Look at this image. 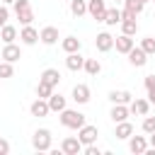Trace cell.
<instances>
[{"label": "cell", "instance_id": "6", "mask_svg": "<svg viewBox=\"0 0 155 155\" xmlns=\"http://www.w3.org/2000/svg\"><path fill=\"white\" fill-rule=\"evenodd\" d=\"M61 150H63L65 155H78V153H82V150H85V145L80 143V138H73V136H68V138H63V143H61Z\"/></svg>", "mask_w": 155, "mask_h": 155}, {"label": "cell", "instance_id": "13", "mask_svg": "<svg viewBox=\"0 0 155 155\" xmlns=\"http://www.w3.org/2000/svg\"><path fill=\"white\" fill-rule=\"evenodd\" d=\"M65 68H68V70H73V73H78V70H82V68H85V58L80 56V51H75V53H68V56H65Z\"/></svg>", "mask_w": 155, "mask_h": 155}, {"label": "cell", "instance_id": "17", "mask_svg": "<svg viewBox=\"0 0 155 155\" xmlns=\"http://www.w3.org/2000/svg\"><path fill=\"white\" fill-rule=\"evenodd\" d=\"M128 114H131L128 104H114V109L109 111V116H111L114 124H119V121H128Z\"/></svg>", "mask_w": 155, "mask_h": 155}, {"label": "cell", "instance_id": "5", "mask_svg": "<svg viewBox=\"0 0 155 155\" xmlns=\"http://www.w3.org/2000/svg\"><path fill=\"white\" fill-rule=\"evenodd\" d=\"M97 126H92V124H85L82 128H78V138H80V143L82 145H90V143H94L97 140Z\"/></svg>", "mask_w": 155, "mask_h": 155}, {"label": "cell", "instance_id": "19", "mask_svg": "<svg viewBox=\"0 0 155 155\" xmlns=\"http://www.w3.org/2000/svg\"><path fill=\"white\" fill-rule=\"evenodd\" d=\"M73 99H75V104H87L90 102V87L87 85H75L73 87Z\"/></svg>", "mask_w": 155, "mask_h": 155}, {"label": "cell", "instance_id": "42", "mask_svg": "<svg viewBox=\"0 0 155 155\" xmlns=\"http://www.w3.org/2000/svg\"><path fill=\"white\" fill-rule=\"evenodd\" d=\"M116 2H119V0H116Z\"/></svg>", "mask_w": 155, "mask_h": 155}, {"label": "cell", "instance_id": "38", "mask_svg": "<svg viewBox=\"0 0 155 155\" xmlns=\"http://www.w3.org/2000/svg\"><path fill=\"white\" fill-rule=\"evenodd\" d=\"M148 143H150V145H153V148H155V131H153V133H150V138H148Z\"/></svg>", "mask_w": 155, "mask_h": 155}, {"label": "cell", "instance_id": "1", "mask_svg": "<svg viewBox=\"0 0 155 155\" xmlns=\"http://www.w3.org/2000/svg\"><path fill=\"white\" fill-rule=\"evenodd\" d=\"M61 124H63L65 128H75V131H78V128H82L87 121H85V114H82V111L65 107V109L61 111Z\"/></svg>", "mask_w": 155, "mask_h": 155}, {"label": "cell", "instance_id": "43", "mask_svg": "<svg viewBox=\"0 0 155 155\" xmlns=\"http://www.w3.org/2000/svg\"><path fill=\"white\" fill-rule=\"evenodd\" d=\"M153 2H155V0H153Z\"/></svg>", "mask_w": 155, "mask_h": 155}, {"label": "cell", "instance_id": "34", "mask_svg": "<svg viewBox=\"0 0 155 155\" xmlns=\"http://www.w3.org/2000/svg\"><path fill=\"white\" fill-rule=\"evenodd\" d=\"M7 19H10V10H7L5 5H0V29L7 24Z\"/></svg>", "mask_w": 155, "mask_h": 155}, {"label": "cell", "instance_id": "25", "mask_svg": "<svg viewBox=\"0 0 155 155\" xmlns=\"http://www.w3.org/2000/svg\"><path fill=\"white\" fill-rule=\"evenodd\" d=\"M131 136H133V124H128V121H119V124H116V138L126 140V138H131Z\"/></svg>", "mask_w": 155, "mask_h": 155}, {"label": "cell", "instance_id": "24", "mask_svg": "<svg viewBox=\"0 0 155 155\" xmlns=\"http://www.w3.org/2000/svg\"><path fill=\"white\" fill-rule=\"evenodd\" d=\"M48 107H51V111H63L65 109V97L61 94V92H53L51 97H48Z\"/></svg>", "mask_w": 155, "mask_h": 155}, {"label": "cell", "instance_id": "29", "mask_svg": "<svg viewBox=\"0 0 155 155\" xmlns=\"http://www.w3.org/2000/svg\"><path fill=\"white\" fill-rule=\"evenodd\" d=\"M53 85H48V82H44V80H39V85H36V97H41V99H48L51 94H53Z\"/></svg>", "mask_w": 155, "mask_h": 155}, {"label": "cell", "instance_id": "4", "mask_svg": "<svg viewBox=\"0 0 155 155\" xmlns=\"http://www.w3.org/2000/svg\"><path fill=\"white\" fill-rule=\"evenodd\" d=\"M87 15L97 22H104V15H107V5L104 0H87Z\"/></svg>", "mask_w": 155, "mask_h": 155}, {"label": "cell", "instance_id": "45", "mask_svg": "<svg viewBox=\"0 0 155 155\" xmlns=\"http://www.w3.org/2000/svg\"><path fill=\"white\" fill-rule=\"evenodd\" d=\"M0 80H2V78H0Z\"/></svg>", "mask_w": 155, "mask_h": 155}, {"label": "cell", "instance_id": "10", "mask_svg": "<svg viewBox=\"0 0 155 155\" xmlns=\"http://www.w3.org/2000/svg\"><path fill=\"white\" fill-rule=\"evenodd\" d=\"M94 46H97V51L107 53V51L114 48V36H111L109 31H102V34H97V39H94Z\"/></svg>", "mask_w": 155, "mask_h": 155}, {"label": "cell", "instance_id": "14", "mask_svg": "<svg viewBox=\"0 0 155 155\" xmlns=\"http://www.w3.org/2000/svg\"><path fill=\"white\" fill-rule=\"evenodd\" d=\"M128 109H131V114H138V116H145V114L150 111V99H140V97H136V99H131V104H128Z\"/></svg>", "mask_w": 155, "mask_h": 155}, {"label": "cell", "instance_id": "9", "mask_svg": "<svg viewBox=\"0 0 155 155\" xmlns=\"http://www.w3.org/2000/svg\"><path fill=\"white\" fill-rule=\"evenodd\" d=\"M148 148H150V143L145 140V136H131V138H128V150H131V153L143 155Z\"/></svg>", "mask_w": 155, "mask_h": 155}, {"label": "cell", "instance_id": "12", "mask_svg": "<svg viewBox=\"0 0 155 155\" xmlns=\"http://www.w3.org/2000/svg\"><path fill=\"white\" fill-rule=\"evenodd\" d=\"M19 39H22V44H24V46H34V44L39 41V31H36L31 24H27V27H22Z\"/></svg>", "mask_w": 155, "mask_h": 155}, {"label": "cell", "instance_id": "36", "mask_svg": "<svg viewBox=\"0 0 155 155\" xmlns=\"http://www.w3.org/2000/svg\"><path fill=\"white\" fill-rule=\"evenodd\" d=\"M85 155H102V150L94 143H90V145H85Z\"/></svg>", "mask_w": 155, "mask_h": 155}, {"label": "cell", "instance_id": "35", "mask_svg": "<svg viewBox=\"0 0 155 155\" xmlns=\"http://www.w3.org/2000/svg\"><path fill=\"white\" fill-rule=\"evenodd\" d=\"M143 85H145L148 92H155V75H148V78L143 80Z\"/></svg>", "mask_w": 155, "mask_h": 155}, {"label": "cell", "instance_id": "23", "mask_svg": "<svg viewBox=\"0 0 155 155\" xmlns=\"http://www.w3.org/2000/svg\"><path fill=\"white\" fill-rule=\"evenodd\" d=\"M39 80H44V82H48V85L58 87V82H61V73H58L56 68H46V70L41 73V78H39Z\"/></svg>", "mask_w": 155, "mask_h": 155}, {"label": "cell", "instance_id": "44", "mask_svg": "<svg viewBox=\"0 0 155 155\" xmlns=\"http://www.w3.org/2000/svg\"><path fill=\"white\" fill-rule=\"evenodd\" d=\"M153 15H155V12H153Z\"/></svg>", "mask_w": 155, "mask_h": 155}, {"label": "cell", "instance_id": "18", "mask_svg": "<svg viewBox=\"0 0 155 155\" xmlns=\"http://www.w3.org/2000/svg\"><path fill=\"white\" fill-rule=\"evenodd\" d=\"M114 46H116V51H119V53H128L136 44H133V39H131L128 34H124V31H121V36H116V39H114Z\"/></svg>", "mask_w": 155, "mask_h": 155}, {"label": "cell", "instance_id": "39", "mask_svg": "<svg viewBox=\"0 0 155 155\" xmlns=\"http://www.w3.org/2000/svg\"><path fill=\"white\" fill-rule=\"evenodd\" d=\"M2 2H5V5H10V2H15V0H2Z\"/></svg>", "mask_w": 155, "mask_h": 155}, {"label": "cell", "instance_id": "37", "mask_svg": "<svg viewBox=\"0 0 155 155\" xmlns=\"http://www.w3.org/2000/svg\"><path fill=\"white\" fill-rule=\"evenodd\" d=\"M7 153H10V143L5 138H0V155H7Z\"/></svg>", "mask_w": 155, "mask_h": 155}, {"label": "cell", "instance_id": "16", "mask_svg": "<svg viewBox=\"0 0 155 155\" xmlns=\"http://www.w3.org/2000/svg\"><path fill=\"white\" fill-rule=\"evenodd\" d=\"M131 99H133V94L128 90H111L109 92V102L111 104H131Z\"/></svg>", "mask_w": 155, "mask_h": 155}, {"label": "cell", "instance_id": "28", "mask_svg": "<svg viewBox=\"0 0 155 155\" xmlns=\"http://www.w3.org/2000/svg\"><path fill=\"white\" fill-rule=\"evenodd\" d=\"M82 70H85L87 75H92V78H94V75H99V73H102V63H99L97 58H85V68H82Z\"/></svg>", "mask_w": 155, "mask_h": 155}, {"label": "cell", "instance_id": "40", "mask_svg": "<svg viewBox=\"0 0 155 155\" xmlns=\"http://www.w3.org/2000/svg\"><path fill=\"white\" fill-rule=\"evenodd\" d=\"M140 2H143V5H145V2H148V0H140Z\"/></svg>", "mask_w": 155, "mask_h": 155}, {"label": "cell", "instance_id": "8", "mask_svg": "<svg viewBox=\"0 0 155 155\" xmlns=\"http://www.w3.org/2000/svg\"><path fill=\"white\" fill-rule=\"evenodd\" d=\"M29 111H31V116H39V119H44V116H48V114H51V107H48V99H41V97H36V99L31 102V107H29Z\"/></svg>", "mask_w": 155, "mask_h": 155}, {"label": "cell", "instance_id": "2", "mask_svg": "<svg viewBox=\"0 0 155 155\" xmlns=\"http://www.w3.org/2000/svg\"><path fill=\"white\" fill-rule=\"evenodd\" d=\"M51 140H53V136L48 128H36L31 136V148L39 153H46V150H51Z\"/></svg>", "mask_w": 155, "mask_h": 155}, {"label": "cell", "instance_id": "41", "mask_svg": "<svg viewBox=\"0 0 155 155\" xmlns=\"http://www.w3.org/2000/svg\"><path fill=\"white\" fill-rule=\"evenodd\" d=\"M65 2H70V0H65Z\"/></svg>", "mask_w": 155, "mask_h": 155}, {"label": "cell", "instance_id": "7", "mask_svg": "<svg viewBox=\"0 0 155 155\" xmlns=\"http://www.w3.org/2000/svg\"><path fill=\"white\" fill-rule=\"evenodd\" d=\"M126 56H128V63H131L133 68H143V65L148 63V53H145V51H143L140 46H138V48L133 46V48H131V51H128Z\"/></svg>", "mask_w": 155, "mask_h": 155}, {"label": "cell", "instance_id": "15", "mask_svg": "<svg viewBox=\"0 0 155 155\" xmlns=\"http://www.w3.org/2000/svg\"><path fill=\"white\" fill-rule=\"evenodd\" d=\"M39 41L46 44V46H53V44L58 41V29H56V27H44V29L39 31Z\"/></svg>", "mask_w": 155, "mask_h": 155}, {"label": "cell", "instance_id": "21", "mask_svg": "<svg viewBox=\"0 0 155 155\" xmlns=\"http://www.w3.org/2000/svg\"><path fill=\"white\" fill-rule=\"evenodd\" d=\"M121 10L119 7H107V15H104V24H109V27H116V24H121Z\"/></svg>", "mask_w": 155, "mask_h": 155}, {"label": "cell", "instance_id": "30", "mask_svg": "<svg viewBox=\"0 0 155 155\" xmlns=\"http://www.w3.org/2000/svg\"><path fill=\"white\" fill-rule=\"evenodd\" d=\"M70 12L75 17H82L87 12V0H70Z\"/></svg>", "mask_w": 155, "mask_h": 155}, {"label": "cell", "instance_id": "32", "mask_svg": "<svg viewBox=\"0 0 155 155\" xmlns=\"http://www.w3.org/2000/svg\"><path fill=\"white\" fill-rule=\"evenodd\" d=\"M12 73H15L12 63H10V61H2V63H0V78H12Z\"/></svg>", "mask_w": 155, "mask_h": 155}, {"label": "cell", "instance_id": "33", "mask_svg": "<svg viewBox=\"0 0 155 155\" xmlns=\"http://www.w3.org/2000/svg\"><path fill=\"white\" fill-rule=\"evenodd\" d=\"M143 131H145L148 136L155 131V116H148V114H145V119H143Z\"/></svg>", "mask_w": 155, "mask_h": 155}, {"label": "cell", "instance_id": "26", "mask_svg": "<svg viewBox=\"0 0 155 155\" xmlns=\"http://www.w3.org/2000/svg\"><path fill=\"white\" fill-rule=\"evenodd\" d=\"M121 31L128 34V36H133V34L138 31V22H136V17H124V19H121Z\"/></svg>", "mask_w": 155, "mask_h": 155}, {"label": "cell", "instance_id": "11", "mask_svg": "<svg viewBox=\"0 0 155 155\" xmlns=\"http://www.w3.org/2000/svg\"><path fill=\"white\" fill-rule=\"evenodd\" d=\"M0 58H2V61L15 63V61H19V58H22V51H19V46H17V44H5V46H2V51H0Z\"/></svg>", "mask_w": 155, "mask_h": 155}, {"label": "cell", "instance_id": "22", "mask_svg": "<svg viewBox=\"0 0 155 155\" xmlns=\"http://www.w3.org/2000/svg\"><path fill=\"white\" fill-rule=\"evenodd\" d=\"M61 46H63V51H65V53H75V51H80V48H82V41H80L78 36H65V39L61 41Z\"/></svg>", "mask_w": 155, "mask_h": 155}, {"label": "cell", "instance_id": "27", "mask_svg": "<svg viewBox=\"0 0 155 155\" xmlns=\"http://www.w3.org/2000/svg\"><path fill=\"white\" fill-rule=\"evenodd\" d=\"M0 39H2V44H15V39H17V29H15L12 24H5V27L0 29Z\"/></svg>", "mask_w": 155, "mask_h": 155}, {"label": "cell", "instance_id": "3", "mask_svg": "<svg viewBox=\"0 0 155 155\" xmlns=\"http://www.w3.org/2000/svg\"><path fill=\"white\" fill-rule=\"evenodd\" d=\"M12 5H15V15H17V19H19L22 27H27V24L34 22V10H31L29 0H15Z\"/></svg>", "mask_w": 155, "mask_h": 155}, {"label": "cell", "instance_id": "20", "mask_svg": "<svg viewBox=\"0 0 155 155\" xmlns=\"http://www.w3.org/2000/svg\"><path fill=\"white\" fill-rule=\"evenodd\" d=\"M124 5H126V10L121 12V17H138L143 12V2L140 0H124Z\"/></svg>", "mask_w": 155, "mask_h": 155}, {"label": "cell", "instance_id": "31", "mask_svg": "<svg viewBox=\"0 0 155 155\" xmlns=\"http://www.w3.org/2000/svg\"><path fill=\"white\" fill-rule=\"evenodd\" d=\"M140 48H143L148 56H153V53H155V36H145V39L140 41Z\"/></svg>", "mask_w": 155, "mask_h": 155}]
</instances>
